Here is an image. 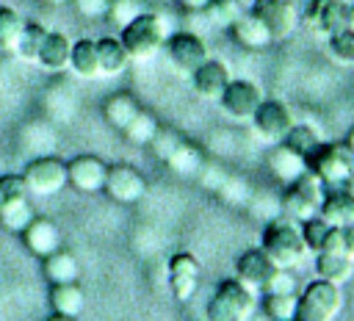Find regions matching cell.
Returning <instances> with one entry per match:
<instances>
[{"label":"cell","mask_w":354,"mask_h":321,"mask_svg":"<svg viewBox=\"0 0 354 321\" xmlns=\"http://www.w3.org/2000/svg\"><path fill=\"white\" fill-rule=\"evenodd\" d=\"M41 3H47V6H64V3H69V0H41Z\"/></svg>","instance_id":"obj_47"},{"label":"cell","mask_w":354,"mask_h":321,"mask_svg":"<svg viewBox=\"0 0 354 321\" xmlns=\"http://www.w3.org/2000/svg\"><path fill=\"white\" fill-rule=\"evenodd\" d=\"M343 310V291L337 282L329 279H313L301 288L296 302V318L299 321H335Z\"/></svg>","instance_id":"obj_6"},{"label":"cell","mask_w":354,"mask_h":321,"mask_svg":"<svg viewBox=\"0 0 354 321\" xmlns=\"http://www.w3.org/2000/svg\"><path fill=\"white\" fill-rule=\"evenodd\" d=\"M69 69L83 77V80H94L100 77V58H97V44L94 39H77L72 42V53H69Z\"/></svg>","instance_id":"obj_26"},{"label":"cell","mask_w":354,"mask_h":321,"mask_svg":"<svg viewBox=\"0 0 354 321\" xmlns=\"http://www.w3.org/2000/svg\"><path fill=\"white\" fill-rule=\"evenodd\" d=\"M22 28H25V22L19 19V14L8 6H0V50H14Z\"/></svg>","instance_id":"obj_36"},{"label":"cell","mask_w":354,"mask_h":321,"mask_svg":"<svg viewBox=\"0 0 354 321\" xmlns=\"http://www.w3.org/2000/svg\"><path fill=\"white\" fill-rule=\"evenodd\" d=\"M22 180H25L30 196H53L66 185V163L55 155L33 158L25 166Z\"/></svg>","instance_id":"obj_7"},{"label":"cell","mask_w":354,"mask_h":321,"mask_svg":"<svg viewBox=\"0 0 354 321\" xmlns=\"http://www.w3.org/2000/svg\"><path fill=\"white\" fill-rule=\"evenodd\" d=\"M290 291H296L293 268H277V271L268 277V282L263 285L260 293H290Z\"/></svg>","instance_id":"obj_40"},{"label":"cell","mask_w":354,"mask_h":321,"mask_svg":"<svg viewBox=\"0 0 354 321\" xmlns=\"http://www.w3.org/2000/svg\"><path fill=\"white\" fill-rule=\"evenodd\" d=\"M326 47L337 64H354V28H343L326 36Z\"/></svg>","instance_id":"obj_37"},{"label":"cell","mask_w":354,"mask_h":321,"mask_svg":"<svg viewBox=\"0 0 354 321\" xmlns=\"http://www.w3.org/2000/svg\"><path fill=\"white\" fill-rule=\"evenodd\" d=\"M19 196H30L22 174H3L0 177V205H6L11 199H19Z\"/></svg>","instance_id":"obj_41"},{"label":"cell","mask_w":354,"mask_h":321,"mask_svg":"<svg viewBox=\"0 0 354 321\" xmlns=\"http://www.w3.org/2000/svg\"><path fill=\"white\" fill-rule=\"evenodd\" d=\"M268 169H271V174L277 180H282L288 185L290 180H296L307 169V158L299 155L296 149H290L285 141H277L271 147V152H268Z\"/></svg>","instance_id":"obj_22"},{"label":"cell","mask_w":354,"mask_h":321,"mask_svg":"<svg viewBox=\"0 0 354 321\" xmlns=\"http://www.w3.org/2000/svg\"><path fill=\"white\" fill-rule=\"evenodd\" d=\"M191 80H194V89L199 97L205 100H218L221 91L227 89L230 83V72H227V64L216 61V58H207L202 61L194 72H191Z\"/></svg>","instance_id":"obj_19"},{"label":"cell","mask_w":354,"mask_h":321,"mask_svg":"<svg viewBox=\"0 0 354 321\" xmlns=\"http://www.w3.org/2000/svg\"><path fill=\"white\" fill-rule=\"evenodd\" d=\"M279 266L268 257V252L263 246H252L246 252H241L238 263H235V277L249 285L252 291H263V285L268 282V277L277 271Z\"/></svg>","instance_id":"obj_16"},{"label":"cell","mask_w":354,"mask_h":321,"mask_svg":"<svg viewBox=\"0 0 354 321\" xmlns=\"http://www.w3.org/2000/svg\"><path fill=\"white\" fill-rule=\"evenodd\" d=\"M263 100L266 97H263V89L257 83H252V80H232V77H230L227 89L221 91V97H218L221 111L230 119H235V122H249Z\"/></svg>","instance_id":"obj_9"},{"label":"cell","mask_w":354,"mask_h":321,"mask_svg":"<svg viewBox=\"0 0 354 321\" xmlns=\"http://www.w3.org/2000/svg\"><path fill=\"white\" fill-rule=\"evenodd\" d=\"M185 11H191V14H199V11H205V6L210 3V0H177Z\"/></svg>","instance_id":"obj_44"},{"label":"cell","mask_w":354,"mask_h":321,"mask_svg":"<svg viewBox=\"0 0 354 321\" xmlns=\"http://www.w3.org/2000/svg\"><path fill=\"white\" fill-rule=\"evenodd\" d=\"M329 227H332V224H329L321 213H315V216H310V219L301 221L299 230H301V238H304V244H307V252H318V249H321V244H324Z\"/></svg>","instance_id":"obj_38"},{"label":"cell","mask_w":354,"mask_h":321,"mask_svg":"<svg viewBox=\"0 0 354 321\" xmlns=\"http://www.w3.org/2000/svg\"><path fill=\"white\" fill-rule=\"evenodd\" d=\"M69 53H72L69 36H66V33H58V30H47L36 64H41V66L50 69V72H61V69L69 66Z\"/></svg>","instance_id":"obj_24"},{"label":"cell","mask_w":354,"mask_h":321,"mask_svg":"<svg viewBox=\"0 0 354 321\" xmlns=\"http://www.w3.org/2000/svg\"><path fill=\"white\" fill-rule=\"evenodd\" d=\"M122 44L127 47L130 58L136 61H147L152 55H158L169 39V22L163 14L155 11H144L138 14L133 22H127L122 28Z\"/></svg>","instance_id":"obj_1"},{"label":"cell","mask_w":354,"mask_h":321,"mask_svg":"<svg viewBox=\"0 0 354 321\" xmlns=\"http://www.w3.org/2000/svg\"><path fill=\"white\" fill-rule=\"evenodd\" d=\"M72 6H75V11L80 14V17H86V19H100V17H105L108 14V6H111V0H69Z\"/></svg>","instance_id":"obj_43"},{"label":"cell","mask_w":354,"mask_h":321,"mask_svg":"<svg viewBox=\"0 0 354 321\" xmlns=\"http://www.w3.org/2000/svg\"><path fill=\"white\" fill-rule=\"evenodd\" d=\"M290 149H296L299 155H310L318 144H321V136L315 133V127H310V125H299V122H293V127L288 130V136L282 138Z\"/></svg>","instance_id":"obj_35"},{"label":"cell","mask_w":354,"mask_h":321,"mask_svg":"<svg viewBox=\"0 0 354 321\" xmlns=\"http://www.w3.org/2000/svg\"><path fill=\"white\" fill-rule=\"evenodd\" d=\"M158 130H160L158 119H155L149 111H138V113L127 122V127H124L122 133H124V138H127L130 144H136V147H149V141L158 136Z\"/></svg>","instance_id":"obj_31"},{"label":"cell","mask_w":354,"mask_h":321,"mask_svg":"<svg viewBox=\"0 0 354 321\" xmlns=\"http://www.w3.org/2000/svg\"><path fill=\"white\" fill-rule=\"evenodd\" d=\"M44 260V277L50 285H58V282H75L77 274H80V266H77V257L66 249H55L50 252Z\"/></svg>","instance_id":"obj_27"},{"label":"cell","mask_w":354,"mask_h":321,"mask_svg":"<svg viewBox=\"0 0 354 321\" xmlns=\"http://www.w3.org/2000/svg\"><path fill=\"white\" fill-rule=\"evenodd\" d=\"M254 310H257L254 291L243 285L238 277L224 279L207 302V318L213 321H249Z\"/></svg>","instance_id":"obj_5"},{"label":"cell","mask_w":354,"mask_h":321,"mask_svg":"<svg viewBox=\"0 0 354 321\" xmlns=\"http://www.w3.org/2000/svg\"><path fill=\"white\" fill-rule=\"evenodd\" d=\"M83 304H86V296H83V288L75 282H58V285H50V310H53V318H77L83 313Z\"/></svg>","instance_id":"obj_21"},{"label":"cell","mask_w":354,"mask_h":321,"mask_svg":"<svg viewBox=\"0 0 354 321\" xmlns=\"http://www.w3.org/2000/svg\"><path fill=\"white\" fill-rule=\"evenodd\" d=\"M166 53H169V61L177 72H185L191 75L202 61H207V44L199 33L194 30H180V33H171L166 39Z\"/></svg>","instance_id":"obj_12"},{"label":"cell","mask_w":354,"mask_h":321,"mask_svg":"<svg viewBox=\"0 0 354 321\" xmlns=\"http://www.w3.org/2000/svg\"><path fill=\"white\" fill-rule=\"evenodd\" d=\"M351 28H354V3H351Z\"/></svg>","instance_id":"obj_48"},{"label":"cell","mask_w":354,"mask_h":321,"mask_svg":"<svg viewBox=\"0 0 354 321\" xmlns=\"http://www.w3.org/2000/svg\"><path fill=\"white\" fill-rule=\"evenodd\" d=\"M304 25L318 36H332L343 28H351V6L346 0H310Z\"/></svg>","instance_id":"obj_8"},{"label":"cell","mask_w":354,"mask_h":321,"mask_svg":"<svg viewBox=\"0 0 354 321\" xmlns=\"http://www.w3.org/2000/svg\"><path fill=\"white\" fill-rule=\"evenodd\" d=\"M332 227H346L354 221V185H337V188H326V196L321 202L318 210Z\"/></svg>","instance_id":"obj_18"},{"label":"cell","mask_w":354,"mask_h":321,"mask_svg":"<svg viewBox=\"0 0 354 321\" xmlns=\"http://www.w3.org/2000/svg\"><path fill=\"white\" fill-rule=\"evenodd\" d=\"M343 232H346V244H348V255L354 257V221H351V224H346V227H343Z\"/></svg>","instance_id":"obj_45"},{"label":"cell","mask_w":354,"mask_h":321,"mask_svg":"<svg viewBox=\"0 0 354 321\" xmlns=\"http://www.w3.org/2000/svg\"><path fill=\"white\" fill-rule=\"evenodd\" d=\"M33 219V208H30V196H19L11 199L6 205H0V224L11 232H22Z\"/></svg>","instance_id":"obj_32"},{"label":"cell","mask_w":354,"mask_h":321,"mask_svg":"<svg viewBox=\"0 0 354 321\" xmlns=\"http://www.w3.org/2000/svg\"><path fill=\"white\" fill-rule=\"evenodd\" d=\"M102 191L113 202H119V205H133V202H138L147 194V180H144V174L136 166H130V163H113V166H108Z\"/></svg>","instance_id":"obj_11"},{"label":"cell","mask_w":354,"mask_h":321,"mask_svg":"<svg viewBox=\"0 0 354 321\" xmlns=\"http://www.w3.org/2000/svg\"><path fill=\"white\" fill-rule=\"evenodd\" d=\"M252 14L268 28L274 42H285L299 28V11L290 0H254Z\"/></svg>","instance_id":"obj_10"},{"label":"cell","mask_w":354,"mask_h":321,"mask_svg":"<svg viewBox=\"0 0 354 321\" xmlns=\"http://www.w3.org/2000/svg\"><path fill=\"white\" fill-rule=\"evenodd\" d=\"M346 144H348V149L354 152V127H351V130L346 133Z\"/></svg>","instance_id":"obj_46"},{"label":"cell","mask_w":354,"mask_h":321,"mask_svg":"<svg viewBox=\"0 0 354 321\" xmlns=\"http://www.w3.org/2000/svg\"><path fill=\"white\" fill-rule=\"evenodd\" d=\"M163 160H166V166H169L174 174H180V177H196V174H202V166H205V155H202L194 144H188V141H183V138L171 147V152H169Z\"/></svg>","instance_id":"obj_25"},{"label":"cell","mask_w":354,"mask_h":321,"mask_svg":"<svg viewBox=\"0 0 354 321\" xmlns=\"http://www.w3.org/2000/svg\"><path fill=\"white\" fill-rule=\"evenodd\" d=\"M44 36H47V28H41V25H36V22L25 25L22 33H19V42H17L14 53H17L22 61H30V64H33V61L39 58V50H41V44H44Z\"/></svg>","instance_id":"obj_33"},{"label":"cell","mask_w":354,"mask_h":321,"mask_svg":"<svg viewBox=\"0 0 354 321\" xmlns=\"http://www.w3.org/2000/svg\"><path fill=\"white\" fill-rule=\"evenodd\" d=\"M108 166L94 155H77L66 163V185L80 194H97L105 185Z\"/></svg>","instance_id":"obj_15"},{"label":"cell","mask_w":354,"mask_h":321,"mask_svg":"<svg viewBox=\"0 0 354 321\" xmlns=\"http://www.w3.org/2000/svg\"><path fill=\"white\" fill-rule=\"evenodd\" d=\"M318 252H329V255H348V244H346V232L343 227H329L324 244Z\"/></svg>","instance_id":"obj_42"},{"label":"cell","mask_w":354,"mask_h":321,"mask_svg":"<svg viewBox=\"0 0 354 321\" xmlns=\"http://www.w3.org/2000/svg\"><path fill=\"white\" fill-rule=\"evenodd\" d=\"M216 28H230L241 14H243V6L241 0H210L202 11Z\"/></svg>","instance_id":"obj_34"},{"label":"cell","mask_w":354,"mask_h":321,"mask_svg":"<svg viewBox=\"0 0 354 321\" xmlns=\"http://www.w3.org/2000/svg\"><path fill=\"white\" fill-rule=\"evenodd\" d=\"M351 185H354V177H351Z\"/></svg>","instance_id":"obj_49"},{"label":"cell","mask_w":354,"mask_h":321,"mask_svg":"<svg viewBox=\"0 0 354 321\" xmlns=\"http://www.w3.org/2000/svg\"><path fill=\"white\" fill-rule=\"evenodd\" d=\"M147 8H144L141 0H111V6H108V17H111V22L116 28H124L127 22H133Z\"/></svg>","instance_id":"obj_39"},{"label":"cell","mask_w":354,"mask_h":321,"mask_svg":"<svg viewBox=\"0 0 354 321\" xmlns=\"http://www.w3.org/2000/svg\"><path fill=\"white\" fill-rule=\"evenodd\" d=\"M252 122H254V130H257L260 138L277 144V141H282L288 136V130L293 127L296 119H293V113H290V108L285 102H279V100H263L260 108L254 111Z\"/></svg>","instance_id":"obj_13"},{"label":"cell","mask_w":354,"mask_h":321,"mask_svg":"<svg viewBox=\"0 0 354 321\" xmlns=\"http://www.w3.org/2000/svg\"><path fill=\"white\" fill-rule=\"evenodd\" d=\"M138 111H141V105H138L136 97H130L127 91H116V94H111V97L102 102V116H105V122H108L111 127H116V130H124L127 122H130Z\"/></svg>","instance_id":"obj_28"},{"label":"cell","mask_w":354,"mask_h":321,"mask_svg":"<svg viewBox=\"0 0 354 321\" xmlns=\"http://www.w3.org/2000/svg\"><path fill=\"white\" fill-rule=\"evenodd\" d=\"M296 302H299V291H290V293H263L260 310L271 321H293L296 318Z\"/></svg>","instance_id":"obj_30"},{"label":"cell","mask_w":354,"mask_h":321,"mask_svg":"<svg viewBox=\"0 0 354 321\" xmlns=\"http://www.w3.org/2000/svg\"><path fill=\"white\" fill-rule=\"evenodd\" d=\"M307 169L326 185L337 188L351 183L354 177V152L348 149L346 141H321L310 155H307Z\"/></svg>","instance_id":"obj_2"},{"label":"cell","mask_w":354,"mask_h":321,"mask_svg":"<svg viewBox=\"0 0 354 321\" xmlns=\"http://www.w3.org/2000/svg\"><path fill=\"white\" fill-rule=\"evenodd\" d=\"M260 246L268 252V257L279 266V268H296L304 255H307V244L301 238V230L296 227V221L290 219H271L263 230Z\"/></svg>","instance_id":"obj_3"},{"label":"cell","mask_w":354,"mask_h":321,"mask_svg":"<svg viewBox=\"0 0 354 321\" xmlns=\"http://www.w3.org/2000/svg\"><path fill=\"white\" fill-rule=\"evenodd\" d=\"M324 196H326V185L310 169H304L296 180H290L285 185V191L279 196V210H282L285 219L301 224L304 219H310L321 210Z\"/></svg>","instance_id":"obj_4"},{"label":"cell","mask_w":354,"mask_h":321,"mask_svg":"<svg viewBox=\"0 0 354 321\" xmlns=\"http://www.w3.org/2000/svg\"><path fill=\"white\" fill-rule=\"evenodd\" d=\"M315 274H318L321 279H329V282L343 285V282L351 279V274H354V260H351V255L318 252V257H315Z\"/></svg>","instance_id":"obj_29"},{"label":"cell","mask_w":354,"mask_h":321,"mask_svg":"<svg viewBox=\"0 0 354 321\" xmlns=\"http://www.w3.org/2000/svg\"><path fill=\"white\" fill-rule=\"evenodd\" d=\"M94 44H97V58H100V72L102 75L116 77V75H122L130 66L133 58H130L127 47L122 44V39H116V36H100Z\"/></svg>","instance_id":"obj_23"},{"label":"cell","mask_w":354,"mask_h":321,"mask_svg":"<svg viewBox=\"0 0 354 321\" xmlns=\"http://www.w3.org/2000/svg\"><path fill=\"white\" fill-rule=\"evenodd\" d=\"M199 279H202V266L191 252H177L169 260V288H171L177 302L194 299Z\"/></svg>","instance_id":"obj_14"},{"label":"cell","mask_w":354,"mask_h":321,"mask_svg":"<svg viewBox=\"0 0 354 321\" xmlns=\"http://www.w3.org/2000/svg\"><path fill=\"white\" fill-rule=\"evenodd\" d=\"M22 244H25V249H28L30 255L47 257L50 252L61 249V230L55 227V221L33 216L30 224L22 230Z\"/></svg>","instance_id":"obj_17"},{"label":"cell","mask_w":354,"mask_h":321,"mask_svg":"<svg viewBox=\"0 0 354 321\" xmlns=\"http://www.w3.org/2000/svg\"><path fill=\"white\" fill-rule=\"evenodd\" d=\"M230 36L243 47V50H266L274 39L268 33V28L252 14V11H243L232 25H230Z\"/></svg>","instance_id":"obj_20"}]
</instances>
